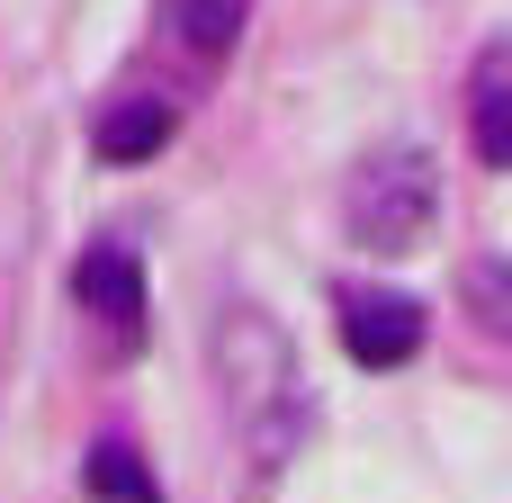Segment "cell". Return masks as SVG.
<instances>
[{"label": "cell", "mask_w": 512, "mask_h": 503, "mask_svg": "<svg viewBox=\"0 0 512 503\" xmlns=\"http://www.w3.org/2000/svg\"><path fill=\"white\" fill-rule=\"evenodd\" d=\"M216 387H225V414L243 432L252 477H279L297 459V441H306V387H297L288 333L261 306H225L216 315Z\"/></svg>", "instance_id": "1"}, {"label": "cell", "mask_w": 512, "mask_h": 503, "mask_svg": "<svg viewBox=\"0 0 512 503\" xmlns=\"http://www.w3.org/2000/svg\"><path fill=\"white\" fill-rule=\"evenodd\" d=\"M441 225V162L423 144H378L351 180H342V234L378 261L414 252Z\"/></svg>", "instance_id": "2"}, {"label": "cell", "mask_w": 512, "mask_h": 503, "mask_svg": "<svg viewBox=\"0 0 512 503\" xmlns=\"http://www.w3.org/2000/svg\"><path fill=\"white\" fill-rule=\"evenodd\" d=\"M342 351L360 369H405L423 351V306L396 297V288H351L342 297Z\"/></svg>", "instance_id": "3"}, {"label": "cell", "mask_w": 512, "mask_h": 503, "mask_svg": "<svg viewBox=\"0 0 512 503\" xmlns=\"http://www.w3.org/2000/svg\"><path fill=\"white\" fill-rule=\"evenodd\" d=\"M468 135H477V162L512 171V45L495 36L468 72Z\"/></svg>", "instance_id": "4"}, {"label": "cell", "mask_w": 512, "mask_h": 503, "mask_svg": "<svg viewBox=\"0 0 512 503\" xmlns=\"http://www.w3.org/2000/svg\"><path fill=\"white\" fill-rule=\"evenodd\" d=\"M72 288H81V306H90L99 324H117V333L144 315V270H135V252H117V243L81 252V279H72Z\"/></svg>", "instance_id": "5"}, {"label": "cell", "mask_w": 512, "mask_h": 503, "mask_svg": "<svg viewBox=\"0 0 512 503\" xmlns=\"http://www.w3.org/2000/svg\"><path fill=\"white\" fill-rule=\"evenodd\" d=\"M171 126H180V117H171V99H126V108H108V117H99V135H90V144H99V162H117V171H126V162H153V153L171 144Z\"/></svg>", "instance_id": "6"}, {"label": "cell", "mask_w": 512, "mask_h": 503, "mask_svg": "<svg viewBox=\"0 0 512 503\" xmlns=\"http://www.w3.org/2000/svg\"><path fill=\"white\" fill-rule=\"evenodd\" d=\"M459 297H468V315H477L495 342H512V261H468V270H459Z\"/></svg>", "instance_id": "7"}, {"label": "cell", "mask_w": 512, "mask_h": 503, "mask_svg": "<svg viewBox=\"0 0 512 503\" xmlns=\"http://www.w3.org/2000/svg\"><path fill=\"white\" fill-rule=\"evenodd\" d=\"M171 18H180V45L189 54H225L234 27H243V0H171Z\"/></svg>", "instance_id": "8"}, {"label": "cell", "mask_w": 512, "mask_h": 503, "mask_svg": "<svg viewBox=\"0 0 512 503\" xmlns=\"http://www.w3.org/2000/svg\"><path fill=\"white\" fill-rule=\"evenodd\" d=\"M90 486L108 503H153V477H144V459H135L126 441H99V450H90Z\"/></svg>", "instance_id": "9"}]
</instances>
